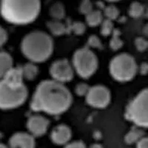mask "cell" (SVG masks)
Returning a JSON list of instances; mask_svg holds the SVG:
<instances>
[{"instance_id":"1","label":"cell","mask_w":148,"mask_h":148,"mask_svg":"<svg viewBox=\"0 0 148 148\" xmlns=\"http://www.w3.org/2000/svg\"><path fill=\"white\" fill-rule=\"evenodd\" d=\"M72 95L62 83L55 80H45L38 85L33 96L30 108L47 114L64 113L72 104Z\"/></svg>"},{"instance_id":"2","label":"cell","mask_w":148,"mask_h":148,"mask_svg":"<svg viewBox=\"0 0 148 148\" xmlns=\"http://www.w3.org/2000/svg\"><path fill=\"white\" fill-rule=\"evenodd\" d=\"M41 10L40 0H1L0 12L14 25H27L36 20Z\"/></svg>"},{"instance_id":"3","label":"cell","mask_w":148,"mask_h":148,"mask_svg":"<svg viewBox=\"0 0 148 148\" xmlns=\"http://www.w3.org/2000/svg\"><path fill=\"white\" fill-rule=\"evenodd\" d=\"M22 53L34 63L45 62L53 51L51 37L42 31H34L25 36L21 44Z\"/></svg>"},{"instance_id":"4","label":"cell","mask_w":148,"mask_h":148,"mask_svg":"<svg viewBox=\"0 0 148 148\" xmlns=\"http://www.w3.org/2000/svg\"><path fill=\"white\" fill-rule=\"evenodd\" d=\"M110 73L116 81L126 82L135 77L137 71L136 60L127 53H121L116 56L110 63Z\"/></svg>"},{"instance_id":"5","label":"cell","mask_w":148,"mask_h":148,"mask_svg":"<svg viewBox=\"0 0 148 148\" xmlns=\"http://www.w3.org/2000/svg\"><path fill=\"white\" fill-rule=\"evenodd\" d=\"M126 118L140 127H148V88L141 90L130 103Z\"/></svg>"},{"instance_id":"6","label":"cell","mask_w":148,"mask_h":148,"mask_svg":"<svg viewBox=\"0 0 148 148\" xmlns=\"http://www.w3.org/2000/svg\"><path fill=\"white\" fill-rule=\"evenodd\" d=\"M74 71L80 77L88 79L96 73L98 59L95 53L88 47L76 51L73 57Z\"/></svg>"},{"instance_id":"7","label":"cell","mask_w":148,"mask_h":148,"mask_svg":"<svg viewBox=\"0 0 148 148\" xmlns=\"http://www.w3.org/2000/svg\"><path fill=\"white\" fill-rule=\"evenodd\" d=\"M28 92L25 85L13 88L3 80L0 81V108L14 109L21 106L26 101Z\"/></svg>"},{"instance_id":"8","label":"cell","mask_w":148,"mask_h":148,"mask_svg":"<svg viewBox=\"0 0 148 148\" xmlns=\"http://www.w3.org/2000/svg\"><path fill=\"white\" fill-rule=\"evenodd\" d=\"M110 90L102 85L92 86L86 95L88 104L96 108H106L110 101Z\"/></svg>"},{"instance_id":"9","label":"cell","mask_w":148,"mask_h":148,"mask_svg":"<svg viewBox=\"0 0 148 148\" xmlns=\"http://www.w3.org/2000/svg\"><path fill=\"white\" fill-rule=\"evenodd\" d=\"M50 73L53 80L63 84L73 78V66L67 59L57 60L51 64Z\"/></svg>"},{"instance_id":"10","label":"cell","mask_w":148,"mask_h":148,"mask_svg":"<svg viewBox=\"0 0 148 148\" xmlns=\"http://www.w3.org/2000/svg\"><path fill=\"white\" fill-rule=\"evenodd\" d=\"M48 126L49 121L42 116H31L27 122V130L34 137H39L45 134Z\"/></svg>"},{"instance_id":"11","label":"cell","mask_w":148,"mask_h":148,"mask_svg":"<svg viewBox=\"0 0 148 148\" xmlns=\"http://www.w3.org/2000/svg\"><path fill=\"white\" fill-rule=\"evenodd\" d=\"M9 148H35L34 136L26 133H16L9 140Z\"/></svg>"},{"instance_id":"12","label":"cell","mask_w":148,"mask_h":148,"mask_svg":"<svg viewBox=\"0 0 148 148\" xmlns=\"http://www.w3.org/2000/svg\"><path fill=\"white\" fill-rule=\"evenodd\" d=\"M71 130L64 125L56 127L51 133V140L54 144L58 145H67L71 138Z\"/></svg>"},{"instance_id":"13","label":"cell","mask_w":148,"mask_h":148,"mask_svg":"<svg viewBox=\"0 0 148 148\" xmlns=\"http://www.w3.org/2000/svg\"><path fill=\"white\" fill-rule=\"evenodd\" d=\"M13 88H19L24 85V76L22 67H12L2 79Z\"/></svg>"},{"instance_id":"14","label":"cell","mask_w":148,"mask_h":148,"mask_svg":"<svg viewBox=\"0 0 148 148\" xmlns=\"http://www.w3.org/2000/svg\"><path fill=\"white\" fill-rule=\"evenodd\" d=\"M13 67V59L10 54L0 52V79H2Z\"/></svg>"},{"instance_id":"15","label":"cell","mask_w":148,"mask_h":148,"mask_svg":"<svg viewBox=\"0 0 148 148\" xmlns=\"http://www.w3.org/2000/svg\"><path fill=\"white\" fill-rule=\"evenodd\" d=\"M47 27L51 34L56 36L64 35L67 32L66 26L60 20L54 19V20L49 22L47 23Z\"/></svg>"},{"instance_id":"16","label":"cell","mask_w":148,"mask_h":148,"mask_svg":"<svg viewBox=\"0 0 148 148\" xmlns=\"http://www.w3.org/2000/svg\"><path fill=\"white\" fill-rule=\"evenodd\" d=\"M22 73H23L24 79L29 80V81H32L35 79L39 73V69L34 63L30 62L25 64L22 67Z\"/></svg>"},{"instance_id":"17","label":"cell","mask_w":148,"mask_h":148,"mask_svg":"<svg viewBox=\"0 0 148 148\" xmlns=\"http://www.w3.org/2000/svg\"><path fill=\"white\" fill-rule=\"evenodd\" d=\"M86 22L90 27L99 25L103 22L102 14L99 10H92L90 14L86 15Z\"/></svg>"},{"instance_id":"18","label":"cell","mask_w":148,"mask_h":148,"mask_svg":"<svg viewBox=\"0 0 148 148\" xmlns=\"http://www.w3.org/2000/svg\"><path fill=\"white\" fill-rule=\"evenodd\" d=\"M144 135H145V133L141 129H138V128L132 129L125 136V142L128 145L137 143L142 137H144Z\"/></svg>"},{"instance_id":"19","label":"cell","mask_w":148,"mask_h":148,"mask_svg":"<svg viewBox=\"0 0 148 148\" xmlns=\"http://www.w3.org/2000/svg\"><path fill=\"white\" fill-rule=\"evenodd\" d=\"M50 14L56 20H61L65 16L64 8L62 3H55L50 9Z\"/></svg>"},{"instance_id":"20","label":"cell","mask_w":148,"mask_h":148,"mask_svg":"<svg viewBox=\"0 0 148 148\" xmlns=\"http://www.w3.org/2000/svg\"><path fill=\"white\" fill-rule=\"evenodd\" d=\"M145 9L143 5L137 2H133L129 8V14L133 18H139L143 15Z\"/></svg>"},{"instance_id":"21","label":"cell","mask_w":148,"mask_h":148,"mask_svg":"<svg viewBox=\"0 0 148 148\" xmlns=\"http://www.w3.org/2000/svg\"><path fill=\"white\" fill-rule=\"evenodd\" d=\"M110 46L113 51H118L123 46V42L120 39V32L117 30H114L113 32V36L110 42Z\"/></svg>"},{"instance_id":"22","label":"cell","mask_w":148,"mask_h":148,"mask_svg":"<svg viewBox=\"0 0 148 148\" xmlns=\"http://www.w3.org/2000/svg\"><path fill=\"white\" fill-rule=\"evenodd\" d=\"M113 31H114V28H113V24L112 21L107 18L101 22V30H100L101 35L104 36H108L111 34H113Z\"/></svg>"},{"instance_id":"23","label":"cell","mask_w":148,"mask_h":148,"mask_svg":"<svg viewBox=\"0 0 148 148\" xmlns=\"http://www.w3.org/2000/svg\"><path fill=\"white\" fill-rule=\"evenodd\" d=\"M104 15L108 19L113 21L118 18L119 15V11L118 8L115 7L114 5H109L104 9Z\"/></svg>"},{"instance_id":"24","label":"cell","mask_w":148,"mask_h":148,"mask_svg":"<svg viewBox=\"0 0 148 148\" xmlns=\"http://www.w3.org/2000/svg\"><path fill=\"white\" fill-rule=\"evenodd\" d=\"M79 10L82 14L84 15H88L92 10H93L92 4L90 2V0H83L79 6Z\"/></svg>"},{"instance_id":"25","label":"cell","mask_w":148,"mask_h":148,"mask_svg":"<svg viewBox=\"0 0 148 148\" xmlns=\"http://www.w3.org/2000/svg\"><path fill=\"white\" fill-rule=\"evenodd\" d=\"M86 30L84 24L81 22H75L71 25V30L76 35H82Z\"/></svg>"},{"instance_id":"26","label":"cell","mask_w":148,"mask_h":148,"mask_svg":"<svg viewBox=\"0 0 148 148\" xmlns=\"http://www.w3.org/2000/svg\"><path fill=\"white\" fill-rule=\"evenodd\" d=\"M135 46L140 52H143L148 49V41L142 37H138L135 40Z\"/></svg>"},{"instance_id":"27","label":"cell","mask_w":148,"mask_h":148,"mask_svg":"<svg viewBox=\"0 0 148 148\" xmlns=\"http://www.w3.org/2000/svg\"><path fill=\"white\" fill-rule=\"evenodd\" d=\"M88 45L89 47L96 49H102V44L99 37L96 36H91L88 38Z\"/></svg>"},{"instance_id":"28","label":"cell","mask_w":148,"mask_h":148,"mask_svg":"<svg viewBox=\"0 0 148 148\" xmlns=\"http://www.w3.org/2000/svg\"><path fill=\"white\" fill-rule=\"evenodd\" d=\"M90 87L85 83H80V84H77L76 87V89H75V91H76V93L78 95V96H84L88 94V91L90 90Z\"/></svg>"},{"instance_id":"29","label":"cell","mask_w":148,"mask_h":148,"mask_svg":"<svg viewBox=\"0 0 148 148\" xmlns=\"http://www.w3.org/2000/svg\"><path fill=\"white\" fill-rule=\"evenodd\" d=\"M8 34L6 30L0 26V47H2L5 42H7Z\"/></svg>"},{"instance_id":"30","label":"cell","mask_w":148,"mask_h":148,"mask_svg":"<svg viewBox=\"0 0 148 148\" xmlns=\"http://www.w3.org/2000/svg\"><path fill=\"white\" fill-rule=\"evenodd\" d=\"M137 148H148V137H142L136 143Z\"/></svg>"},{"instance_id":"31","label":"cell","mask_w":148,"mask_h":148,"mask_svg":"<svg viewBox=\"0 0 148 148\" xmlns=\"http://www.w3.org/2000/svg\"><path fill=\"white\" fill-rule=\"evenodd\" d=\"M64 148H86L85 145L82 141H74L72 143L67 144Z\"/></svg>"},{"instance_id":"32","label":"cell","mask_w":148,"mask_h":148,"mask_svg":"<svg viewBox=\"0 0 148 148\" xmlns=\"http://www.w3.org/2000/svg\"><path fill=\"white\" fill-rule=\"evenodd\" d=\"M140 73L142 75H146L148 73V64L146 62H144L141 64L139 68Z\"/></svg>"},{"instance_id":"33","label":"cell","mask_w":148,"mask_h":148,"mask_svg":"<svg viewBox=\"0 0 148 148\" xmlns=\"http://www.w3.org/2000/svg\"><path fill=\"white\" fill-rule=\"evenodd\" d=\"M144 32H145V34L146 35L148 36V25L147 26H145V29H144Z\"/></svg>"},{"instance_id":"34","label":"cell","mask_w":148,"mask_h":148,"mask_svg":"<svg viewBox=\"0 0 148 148\" xmlns=\"http://www.w3.org/2000/svg\"><path fill=\"white\" fill-rule=\"evenodd\" d=\"M91 148H101V147L99 145H93L91 147Z\"/></svg>"},{"instance_id":"35","label":"cell","mask_w":148,"mask_h":148,"mask_svg":"<svg viewBox=\"0 0 148 148\" xmlns=\"http://www.w3.org/2000/svg\"><path fill=\"white\" fill-rule=\"evenodd\" d=\"M0 148H9V147L7 146H5V145H3V144H0Z\"/></svg>"},{"instance_id":"36","label":"cell","mask_w":148,"mask_h":148,"mask_svg":"<svg viewBox=\"0 0 148 148\" xmlns=\"http://www.w3.org/2000/svg\"><path fill=\"white\" fill-rule=\"evenodd\" d=\"M108 2H118V1H120V0H107Z\"/></svg>"}]
</instances>
